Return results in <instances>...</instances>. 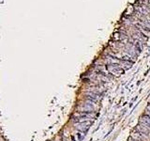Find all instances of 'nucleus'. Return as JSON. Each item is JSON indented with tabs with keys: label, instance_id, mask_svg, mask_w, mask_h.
<instances>
[{
	"label": "nucleus",
	"instance_id": "1",
	"mask_svg": "<svg viewBox=\"0 0 150 141\" xmlns=\"http://www.w3.org/2000/svg\"><path fill=\"white\" fill-rule=\"evenodd\" d=\"M106 68L112 74L119 75L120 73H123V70H122V68L120 67L119 65H117V64H110V65H107Z\"/></svg>",
	"mask_w": 150,
	"mask_h": 141
},
{
	"label": "nucleus",
	"instance_id": "2",
	"mask_svg": "<svg viewBox=\"0 0 150 141\" xmlns=\"http://www.w3.org/2000/svg\"><path fill=\"white\" fill-rule=\"evenodd\" d=\"M136 129H137V132H139L141 135H143L146 139L150 136V130L146 128L143 123H141V122H140V124L136 127Z\"/></svg>",
	"mask_w": 150,
	"mask_h": 141
},
{
	"label": "nucleus",
	"instance_id": "3",
	"mask_svg": "<svg viewBox=\"0 0 150 141\" xmlns=\"http://www.w3.org/2000/svg\"><path fill=\"white\" fill-rule=\"evenodd\" d=\"M91 123H92V120H88V121H84V122H78V124H76V129L81 132H86Z\"/></svg>",
	"mask_w": 150,
	"mask_h": 141
},
{
	"label": "nucleus",
	"instance_id": "4",
	"mask_svg": "<svg viewBox=\"0 0 150 141\" xmlns=\"http://www.w3.org/2000/svg\"><path fill=\"white\" fill-rule=\"evenodd\" d=\"M79 110L80 112H87V113H92L94 111V106L90 103H88L87 102L82 103L81 105L79 106Z\"/></svg>",
	"mask_w": 150,
	"mask_h": 141
},
{
	"label": "nucleus",
	"instance_id": "5",
	"mask_svg": "<svg viewBox=\"0 0 150 141\" xmlns=\"http://www.w3.org/2000/svg\"><path fill=\"white\" fill-rule=\"evenodd\" d=\"M86 96L87 98V100H91L93 102H97L100 99V95L98 93H94L91 91H87L86 92Z\"/></svg>",
	"mask_w": 150,
	"mask_h": 141
},
{
	"label": "nucleus",
	"instance_id": "6",
	"mask_svg": "<svg viewBox=\"0 0 150 141\" xmlns=\"http://www.w3.org/2000/svg\"><path fill=\"white\" fill-rule=\"evenodd\" d=\"M140 122L141 123H143L145 127H146V128H148L150 130V117L149 116L144 115L143 117H141Z\"/></svg>",
	"mask_w": 150,
	"mask_h": 141
},
{
	"label": "nucleus",
	"instance_id": "7",
	"mask_svg": "<svg viewBox=\"0 0 150 141\" xmlns=\"http://www.w3.org/2000/svg\"><path fill=\"white\" fill-rule=\"evenodd\" d=\"M131 136H132V138L135 141H144V139H146L143 135H141L139 132H137V133H133Z\"/></svg>",
	"mask_w": 150,
	"mask_h": 141
}]
</instances>
